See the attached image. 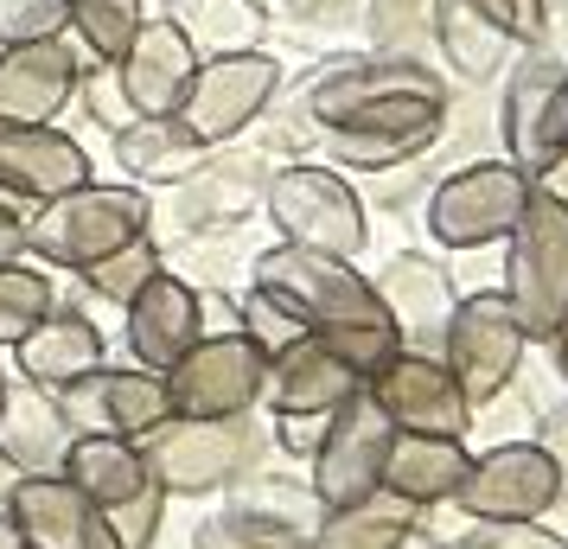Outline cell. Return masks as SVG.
<instances>
[{"label": "cell", "instance_id": "22", "mask_svg": "<svg viewBox=\"0 0 568 549\" xmlns=\"http://www.w3.org/2000/svg\"><path fill=\"white\" fill-rule=\"evenodd\" d=\"M268 160L250 154V148H211L199 160V173H185L173 192H180V224L185 231H224L236 217H250L262 205V192H268Z\"/></svg>", "mask_w": 568, "mask_h": 549}, {"label": "cell", "instance_id": "35", "mask_svg": "<svg viewBox=\"0 0 568 549\" xmlns=\"http://www.w3.org/2000/svg\"><path fill=\"white\" fill-rule=\"evenodd\" d=\"M52 307H58L52 268H39V262H0V345L7 352L27 339Z\"/></svg>", "mask_w": 568, "mask_h": 549}, {"label": "cell", "instance_id": "44", "mask_svg": "<svg viewBox=\"0 0 568 549\" xmlns=\"http://www.w3.org/2000/svg\"><path fill=\"white\" fill-rule=\"evenodd\" d=\"M491 537L498 549H568L556 530H542V523H491Z\"/></svg>", "mask_w": 568, "mask_h": 549}, {"label": "cell", "instance_id": "11", "mask_svg": "<svg viewBox=\"0 0 568 549\" xmlns=\"http://www.w3.org/2000/svg\"><path fill=\"white\" fill-rule=\"evenodd\" d=\"M454 505L473 523H542L562 505V472L537 441H498L486 454H473Z\"/></svg>", "mask_w": 568, "mask_h": 549}, {"label": "cell", "instance_id": "12", "mask_svg": "<svg viewBox=\"0 0 568 549\" xmlns=\"http://www.w3.org/2000/svg\"><path fill=\"white\" fill-rule=\"evenodd\" d=\"M396 428L389 416L371 403V390H358L352 403H338L326 416V435L313 447V505L320 511H338V505H358V498L384 492V460Z\"/></svg>", "mask_w": 568, "mask_h": 549}, {"label": "cell", "instance_id": "25", "mask_svg": "<svg viewBox=\"0 0 568 549\" xmlns=\"http://www.w3.org/2000/svg\"><path fill=\"white\" fill-rule=\"evenodd\" d=\"M13 365H20V377L39 384V390H64V384L90 377L97 365H109V339L83 307H64V301H58L52 314L13 345Z\"/></svg>", "mask_w": 568, "mask_h": 549}, {"label": "cell", "instance_id": "21", "mask_svg": "<svg viewBox=\"0 0 568 549\" xmlns=\"http://www.w3.org/2000/svg\"><path fill=\"white\" fill-rule=\"evenodd\" d=\"M109 71H115V90H122L129 115H173L192 71H199V52L185 45V32L166 13H148L141 32L129 39V52L115 58Z\"/></svg>", "mask_w": 568, "mask_h": 549}, {"label": "cell", "instance_id": "13", "mask_svg": "<svg viewBox=\"0 0 568 549\" xmlns=\"http://www.w3.org/2000/svg\"><path fill=\"white\" fill-rule=\"evenodd\" d=\"M562 83L568 71L549 58H524L505 83V109H498V134H505V160L524 180L549 185V173L568 160V134H562Z\"/></svg>", "mask_w": 568, "mask_h": 549}, {"label": "cell", "instance_id": "36", "mask_svg": "<svg viewBox=\"0 0 568 549\" xmlns=\"http://www.w3.org/2000/svg\"><path fill=\"white\" fill-rule=\"evenodd\" d=\"M160 268H166V256H160L154 236H141V243H129V250H115V256L90 262L78 275V288L90 294V301H103V307H129L134 294L154 282Z\"/></svg>", "mask_w": 568, "mask_h": 549}, {"label": "cell", "instance_id": "17", "mask_svg": "<svg viewBox=\"0 0 568 549\" xmlns=\"http://www.w3.org/2000/svg\"><path fill=\"white\" fill-rule=\"evenodd\" d=\"M7 511L20 523L27 549H122L109 511L78 492L64 472H27L7 486Z\"/></svg>", "mask_w": 568, "mask_h": 549}, {"label": "cell", "instance_id": "31", "mask_svg": "<svg viewBox=\"0 0 568 549\" xmlns=\"http://www.w3.org/2000/svg\"><path fill=\"white\" fill-rule=\"evenodd\" d=\"M166 20L185 32V45L199 58H231V52H262L268 7L262 0H166Z\"/></svg>", "mask_w": 568, "mask_h": 549}, {"label": "cell", "instance_id": "5", "mask_svg": "<svg viewBox=\"0 0 568 549\" xmlns=\"http://www.w3.org/2000/svg\"><path fill=\"white\" fill-rule=\"evenodd\" d=\"M262 211H268L282 243H301V250H320V256L358 262L364 243H371V217H364L358 185L338 166H326V160L275 166L268 192H262Z\"/></svg>", "mask_w": 568, "mask_h": 549}, {"label": "cell", "instance_id": "48", "mask_svg": "<svg viewBox=\"0 0 568 549\" xmlns=\"http://www.w3.org/2000/svg\"><path fill=\"white\" fill-rule=\"evenodd\" d=\"M549 345H556V365H562V377H568V314H562V326L549 333Z\"/></svg>", "mask_w": 568, "mask_h": 549}, {"label": "cell", "instance_id": "27", "mask_svg": "<svg viewBox=\"0 0 568 549\" xmlns=\"http://www.w3.org/2000/svg\"><path fill=\"white\" fill-rule=\"evenodd\" d=\"M428 39L447 58V71L466 83H486L505 71L517 32L491 13L486 0H428Z\"/></svg>", "mask_w": 568, "mask_h": 549}, {"label": "cell", "instance_id": "28", "mask_svg": "<svg viewBox=\"0 0 568 549\" xmlns=\"http://www.w3.org/2000/svg\"><path fill=\"white\" fill-rule=\"evenodd\" d=\"M109 154L129 173V185H180L185 173H199V160L211 154L205 141H192L180 115H134L109 134Z\"/></svg>", "mask_w": 568, "mask_h": 549}, {"label": "cell", "instance_id": "40", "mask_svg": "<svg viewBox=\"0 0 568 549\" xmlns=\"http://www.w3.org/2000/svg\"><path fill=\"white\" fill-rule=\"evenodd\" d=\"M78 103L90 109V115H97V122H103L109 134L122 129V122H134V115H129V103H122V90H115V71H109V64H90V71H83Z\"/></svg>", "mask_w": 568, "mask_h": 549}, {"label": "cell", "instance_id": "1", "mask_svg": "<svg viewBox=\"0 0 568 549\" xmlns=\"http://www.w3.org/2000/svg\"><path fill=\"white\" fill-rule=\"evenodd\" d=\"M250 288L268 294L301 333H371V326H389L384 301L371 288L358 262L320 256V250H301V243H268L256 262H250Z\"/></svg>", "mask_w": 568, "mask_h": 549}, {"label": "cell", "instance_id": "23", "mask_svg": "<svg viewBox=\"0 0 568 549\" xmlns=\"http://www.w3.org/2000/svg\"><path fill=\"white\" fill-rule=\"evenodd\" d=\"M364 390V377L338 352L301 333L294 345H282L275 358H268V384H262V403H268V416H333L338 403H352Z\"/></svg>", "mask_w": 568, "mask_h": 549}, {"label": "cell", "instance_id": "3", "mask_svg": "<svg viewBox=\"0 0 568 549\" xmlns=\"http://www.w3.org/2000/svg\"><path fill=\"white\" fill-rule=\"evenodd\" d=\"M262 447H268V435L256 428V416H166L160 428L141 435V460L166 498H205L250 479Z\"/></svg>", "mask_w": 568, "mask_h": 549}, {"label": "cell", "instance_id": "39", "mask_svg": "<svg viewBox=\"0 0 568 549\" xmlns=\"http://www.w3.org/2000/svg\"><path fill=\"white\" fill-rule=\"evenodd\" d=\"M109 523H115V537H122V549H154L160 523H166V492H160V486H148V492H134L129 505H115V511H109Z\"/></svg>", "mask_w": 568, "mask_h": 549}, {"label": "cell", "instance_id": "37", "mask_svg": "<svg viewBox=\"0 0 568 549\" xmlns=\"http://www.w3.org/2000/svg\"><path fill=\"white\" fill-rule=\"evenodd\" d=\"M45 39H71V7L64 0H0V52L45 45Z\"/></svg>", "mask_w": 568, "mask_h": 549}, {"label": "cell", "instance_id": "7", "mask_svg": "<svg viewBox=\"0 0 568 549\" xmlns=\"http://www.w3.org/2000/svg\"><path fill=\"white\" fill-rule=\"evenodd\" d=\"M440 129H447V96H384L333 129H313V148L338 173H389L428 154Z\"/></svg>", "mask_w": 568, "mask_h": 549}, {"label": "cell", "instance_id": "10", "mask_svg": "<svg viewBox=\"0 0 568 549\" xmlns=\"http://www.w3.org/2000/svg\"><path fill=\"white\" fill-rule=\"evenodd\" d=\"M530 185L511 160H473L460 173L428 192V236L440 250H486V243H505L511 224L530 205Z\"/></svg>", "mask_w": 568, "mask_h": 549}, {"label": "cell", "instance_id": "2", "mask_svg": "<svg viewBox=\"0 0 568 549\" xmlns=\"http://www.w3.org/2000/svg\"><path fill=\"white\" fill-rule=\"evenodd\" d=\"M141 236H154V199L141 185H103L90 180L78 192H64L52 205L27 211V262L39 268H64V275H83L90 262L129 250Z\"/></svg>", "mask_w": 568, "mask_h": 549}, {"label": "cell", "instance_id": "46", "mask_svg": "<svg viewBox=\"0 0 568 549\" xmlns=\"http://www.w3.org/2000/svg\"><path fill=\"white\" fill-rule=\"evenodd\" d=\"M440 549H498V537H491V523H473V530H460V537H447Z\"/></svg>", "mask_w": 568, "mask_h": 549}, {"label": "cell", "instance_id": "41", "mask_svg": "<svg viewBox=\"0 0 568 549\" xmlns=\"http://www.w3.org/2000/svg\"><path fill=\"white\" fill-rule=\"evenodd\" d=\"M530 52L568 71V0H542V20L530 32Z\"/></svg>", "mask_w": 568, "mask_h": 549}, {"label": "cell", "instance_id": "50", "mask_svg": "<svg viewBox=\"0 0 568 549\" xmlns=\"http://www.w3.org/2000/svg\"><path fill=\"white\" fill-rule=\"evenodd\" d=\"M562 134H568V83H562Z\"/></svg>", "mask_w": 568, "mask_h": 549}, {"label": "cell", "instance_id": "29", "mask_svg": "<svg viewBox=\"0 0 568 549\" xmlns=\"http://www.w3.org/2000/svg\"><path fill=\"white\" fill-rule=\"evenodd\" d=\"M466 467H473V447L447 441V435H396L384 460V492L409 498L415 511H435V505H454V492L466 486Z\"/></svg>", "mask_w": 568, "mask_h": 549}, {"label": "cell", "instance_id": "8", "mask_svg": "<svg viewBox=\"0 0 568 549\" xmlns=\"http://www.w3.org/2000/svg\"><path fill=\"white\" fill-rule=\"evenodd\" d=\"M282 96V58L275 52H231V58H199V71L185 83L180 115L192 141L231 148L236 134H250Z\"/></svg>", "mask_w": 568, "mask_h": 549}, {"label": "cell", "instance_id": "15", "mask_svg": "<svg viewBox=\"0 0 568 549\" xmlns=\"http://www.w3.org/2000/svg\"><path fill=\"white\" fill-rule=\"evenodd\" d=\"M52 396L78 435H129V441H141L148 428L173 416L160 370H141V365H97L90 377H78V384H64Z\"/></svg>", "mask_w": 568, "mask_h": 549}, {"label": "cell", "instance_id": "33", "mask_svg": "<svg viewBox=\"0 0 568 549\" xmlns=\"http://www.w3.org/2000/svg\"><path fill=\"white\" fill-rule=\"evenodd\" d=\"M192 549H313V523L243 498V505L211 511V518L192 530Z\"/></svg>", "mask_w": 568, "mask_h": 549}, {"label": "cell", "instance_id": "16", "mask_svg": "<svg viewBox=\"0 0 568 549\" xmlns=\"http://www.w3.org/2000/svg\"><path fill=\"white\" fill-rule=\"evenodd\" d=\"M384 96H447V83L422 58H396V52L345 58V64H326L301 90V115H307V129H333V122L384 103Z\"/></svg>", "mask_w": 568, "mask_h": 549}, {"label": "cell", "instance_id": "38", "mask_svg": "<svg viewBox=\"0 0 568 549\" xmlns=\"http://www.w3.org/2000/svg\"><path fill=\"white\" fill-rule=\"evenodd\" d=\"M236 333H250V339H256L262 352H268V358H275L282 345L301 339V326H294V319H287L282 307L268 301V294H256V288H250L243 301H236Z\"/></svg>", "mask_w": 568, "mask_h": 549}, {"label": "cell", "instance_id": "24", "mask_svg": "<svg viewBox=\"0 0 568 549\" xmlns=\"http://www.w3.org/2000/svg\"><path fill=\"white\" fill-rule=\"evenodd\" d=\"M371 288L384 301L389 326L403 333L409 352H440V333H447V314H454V282L435 256H396L384 262V275H371Z\"/></svg>", "mask_w": 568, "mask_h": 549}, {"label": "cell", "instance_id": "45", "mask_svg": "<svg viewBox=\"0 0 568 549\" xmlns=\"http://www.w3.org/2000/svg\"><path fill=\"white\" fill-rule=\"evenodd\" d=\"M537 447L549 454V460H556V472H562V498H568V409H556V416H542Z\"/></svg>", "mask_w": 568, "mask_h": 549}, {"label": "cell", "instance_id": "49", "mask_svg": "<svg viewBox=\"0 0 568 549\" xmlns=\"http://www.w3.org/2000/svg\"><path fill=\"white\" fill-rule=\"evenodd\" d=\"M13 479H20V472H13L7 460H0V498H7V486H13Z\"/></svg>", "mask_w": 568, "mask_h": 549}, {"label": "cell", "instance_id": "43", "mask_svg": "<svg viewBox=\"0 0 568 549\" xmlns=\"http://www.w3.org/2000/svg\"><path fill=\"white\" fill-rule=\"evenodd\" d=\"M0 262H27V205L0 199Z\"/></svg>", "mask_w": 568, "mask_h": 549}, {"label": "cell", "instance_id": "51", "mask_svg": "<svg viewBox=\"0 0 568 549\" xmlns=\"http://www.w3.org/2000/svg\"><path fill=\"white\" fill-rule=\"evenodd\" d=\"M0 396H7V370H0Z\"/></svg>", "mask_w": 568, "mask_h": 549}, {"label": "cell", "instance_id": "6", "mask_svg": "<svg viewBox=\"0 0 568 549\" xmlns=\"http://www.w3.org/2000/svg\"><path fill=\"white\" fill-rule=\"evenodd\" d=\"M524 352H530V339H524V326H517L511 301L498 288H479V294H460V301H454L435 358L454 370L460 396L473 403V416H479L486 403H498V396L511 390Z\"/></svg>", "mask_w": 568, "mask_h": 549}, {"label": "cell", "instance_id": "9", "mask_svg": "<svg viewBox=\"0 0 568 549\" xmlns=\"http://www.w3.org/2000/svg\"><path fill=\"white\" fill-rule=\"evenodd\" d=\"M173 416H256L262 384H268V352L250 333H205L173 370H160Z\"/></svg>", "mask_w": 568, "mask_h": 549}, {"label": "cell", "instance_id": "32", "mask_svg": "<svg viewBox=\"0 0 568 549\" xmlns=\"http://www.w3.org/2000/svg\"><path fill=\"white\" fill-rule=\"evenodd\" d=\"M415 511L409 498L396 492H371L358 505H338V511H320L313 523V549H403L415 537Z\"/></svg>", "mask_w": 568, "mask_h": 549}, {"label": "cell", "instance_id": "19", "mask_svg": "<svg viewBox=\"0 0 568 549\" xmlns=\"http://www.w3.org/2000/svg\"><path fill=\"white\" fill-rule=\"evenodd\" d=\"M90 58L71 39H45V45H13L0 52V122H39L58 129V115L78 103Z\"/></svg>", "mask_w": 568, "mask_h": 549}, {"label": "cell", "instance_id": "34", "mask_svg": "<svg viewBox=\"0 0 568 549\" xmlns=\"http://www.w3.org/2000/svg\"><path fill=\"white\" fill-rule=\"evenodd\" d=\"M64 7H71V39L90 64H115L148 20V0H64Z\"/></svg>", "mask_w": 568, "mask_h": 549}, {"label": "cell", "instance_id": "30", "mask_svg": "<svg viewBox=\"0 0 568 549\" xmlns=\"http://www.w3.org/2000/svg\"><path fill=\"white\" fill-rule=\"evenodd\" d=\"M58 472H64L78 492L97 498L103 511H115V505H129L134 492L154 486V479H148V460H141V441H129V435H78Z\"/></svg>", "mask_w": 568, "mask_h": 549}, {"label": "cell", "instance_id": "20", "mask_svg": "<svg viewBox=\"0 0 568 549\" xmlns=\"http://www.w3.org/2000/svg\"><path fill=\"white\" fill-rule=\"evenodd\" d=\"M122 339H129V358L141 370H173L192 345L205 339V301H199V288L185 275H173V268H160L154 282L122 307Z\"/></svg>", "mask_w": 568, "mask_h": 549}, {"label": "cell", "instance_id": "14", "mask_svg": "<svg viewBox=\"0 0 568 549\" xmlns=\"http://www.w3.org/2000/svg\"><path fill=\"white\" fill-rule=\"evenodd\" d=\"M371 403L389 416L396 435H447V441H466L473 428V403L460 396L454 370L440 365L435 352H396L389 365L371 370Z\"/></svg>", "mask_w": 568, "mask_h": 549}, {"label": "cell", "instance_id": "18", "mask_svg": "<svg viewBox=\"0 0 568 549\" xmlns=\"http://www.w3.org/2000/svg\"><path fill=\"white\" fill-rule=\"evenodd\" d=\"M90 180L97 173H90V154H83L78 134L39 129V122H0V199L52 205Z\"/></svg>", "mask_w": 568, "mask_h": 549}, {"label": "cell", "instance_id": "47", "mask_svg": "<svg viewBox=\"0 0 568 549\" xmlns=\"http://www.w3.org/2000/svg\"><path fill=\"white\" fill-rule=\"evenodd\" d=\"M0 549H27L20 523H13V511H7V498H0Z\"/></svg>", "mask_w": 568, "mask_h": 549}, {"label": "cell", "instance_id": "4", "mask_svg": "<svg viewBox=\"0 0 568 549\" xmlns=\"http://www.w3.org/2000/svg\"><path fill=\"white\" fill-rule=\"evenodd\" d=\"M505 301L530 345H549V333L568 314V199L556 185H530V205L505 236Z\"/></svg>", "mask_w": 568, "mask_h": 549}, {"label": "cell", "instance_id": "42", "mask_svg": "<svg viewBox=\"0 0 568 549\" xmlns=\"http://www.w3.org/2000/svg\"><path fill=\"white\" fill-rule=\"evenodd\" d=\"M320 435H326V416H275V441H282L294 460H313Z\"/></svg>", "mask_w": 568, "mask_h": 549}, {"label": "cell", "instance_id": "26", "mask_svg": "<svg viewBox=\"0 0 568 549\" xmlns=\"http://www.w3.org/2000/svg\"><path fill=\"white\" fill-rule=\"evenodd\" d=\"M78 441V428L64 421L52 390H39L27 377H7V396H0V460L20 472H58L64 454Z\"/></svg>", "mask_w": 568, "mask_h": 549}]
</instances>
